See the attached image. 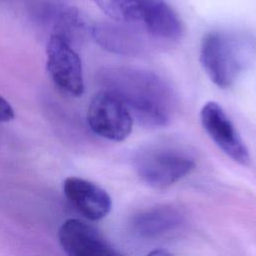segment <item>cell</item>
Returning a JSON list of instances; mask_svg holds the SVG:
<instances>
[{
    "instance_id": "cell-1",
    "label": "cell",
    "mask_w": 256,
    "mask_h": 256,
    "mask_svg": "<svg viewBox=\"0 0 256 256\" xmlns=\"http://www.w3.org/2000/svg\"><path fill=\"white\" fill-rule=\"evenodd\" d=\"M106 89L126 105L134 121L145 128L167 126L176 110L171 87L158 75L138 68L121 67L104 75Z\"/></svg>"
},
{
    "instance_id": "cell-2",
    "label": "cell",
    "mask_w": 256,
    "mask_h": 256,
    "mask_svg": "<svg viewBox=\"0 0 256 256\" xmlns=\"http://www.w3.org/2000/svg\"><path fill=\"white\" fill-rule=\"evenodd\" d=\"M256 59V39L243 32L214 31L202 41L200 62L209 79L219 88L235 84Z\"/></svg>"
},
{
    "instance_id": "cell-3",
    "label": "cell",
    "mask_w": 256,
    "mask_h": 256,
    "mask_svg": "<svg viewBox=\"0 0 256 256\" xmlns=\"http://www.w3.org/2000/svg\"><path fill=\"white\" fill-rule=\"evenodd\" d=\"M105 15L116 22L140 26L151 36L178 40L183 24L165 0H91Z\"/></svg>"
},
{
    "instance_id": "cell-4",
    "label": "cell",
    "mask_w": 256,
    "mask_h": 256,
    "mask_svg": "<svg viewBox=\"0 0 256 256\" xmlns=\"http://www.w3.org/2000/svg\"><path fill=\"white\" fill-rule=\"evenodd\" d=\"M140 179L154 189H165L189 175L196 166L194 157L174 146H155L141 151L135 158Z\"/></svg>"
},
{
    "instance_id": "cell-5",
    "label": "cell",
    "mask_w": 256,
    "mask_h": 256,
    "mask_svg": "<svg viewBox=\"0 0 256 256\" xmlns=\"http://www.w3.org/2000/svg\"><path fill=\"white\" fill-rule=\"evenodd\" d=\"M87 122L98 136L121 142L132 133L134 120L124 102L114 92L105 89L97 93L90 102Z\"/></svg>"
},
{
    "instance_id": "cell-6",
    "label": "cell",
    "mask_w": 256,
    "mask_h": 256,
    "mask_svg": "<svg viewBox=\"0 0 256 256\" xmlns=\"http://www.w3.org/2000/svg\"><path fill=\"white\" fill-rule=\"evenodd\" d=\"M46 53L47 71L54 84L67 95L81 96L84 92L83 68L76 49L52 34Z\"/></svg>"
},
{
    "instance_id": "cell-7",
    "label": "cell",
    "mask_w": 256,
    "mask_h": 256,
    "mask_svg": "<svg viewBox=\"0 0 256 256\" xmlns=\"http://www.w3.org/2000/svg\"><path fill=\"white\" fill-rule=\"evenodd\" d=\"M200 119L210 139L229 158L244 166L250 163V154L245 143L218 103L207 102L201 109Z\"/></svg>"
},
{
    "instance_id": "cell-8",
    "label": "cell",
    "mask_w": 256,
    "mask_h": 256,
    "mask_svg": "<svg viewBox=\"0 0 256 256\" xmlns=\"http://www.w3.org/2000/svg\"><path fill=\"white\" fill-rule=\"evenodd\" d=\"M58 238L67 256H123L98 230L79 219L66 220Z\"/></svg>"
},
{
    "instance_id": "cell-9",
    "label": "cell",
    "mask_w": 256,
    "mask_h": 256,
    "mask_svg": "<svg viewBox=\"0 0 256 256\" xmlns=\"http://www.w3.org/2000/svg\"><path fill=\"white\" fill-rule=\"evenodd\" d=\"M63 192L70 204L88 220H102L111 212L110 195L89 180L68 177L63 183Z\"/></svg>"
},
{
    "instance_id": "cell-10",
    "label": "cell",
    "mask_w": 256,
    "mask_h": 256,
    "mask_svg": "<svg viewBox=\"0 0 256 256\" xmlns=\"http://www.w3.org/2000/svg\"><path fill=\"white\" fill-rule=\"evenodd\" d=\"M185 215L173 205H161L139 212L132 219L133 232L143 239H155L177 230Z\"/></svg>"
},
{
    "instance_id": "cell-11",
    "label": "cell",
    "mask_w": 256,
    "mask_h": 256,
    "mask_svg": "<svg viewBox=\"0 0 256 256\" xmlns=\"http://www.w3.org/2000/svg\"><path fill=\"white\" fill-rule=\"evenodd\" d=\"M93 26L84 15L75 8L64 9L54 22V35L62 38L76 49L89 35L92 36Z\"/></svg>"
},
{
    "instance_id": "cell-12",
    "label": "cell",
    "mask_w": 256,
    "mask_h": 256,
    "mask_svg": "<svg viewBox=\"0 0 256 256\" xmlns=\"http://www.w3.org/2000/svg\"><path fill=\"white\" fill-rule=\"evenodd\" d=\"M15 113L10 103L0 95V123L9 122L14 119Z\"/></svg>"
},
{
    "instance_id": "cell-13",
    "label": "cell",
    "mask_w": 256,
    "mask_h": 256,
    "mask_svg": "<svg viewBox=\"0 0 256 256\" xmlns=\"http://www.w3.org/2000/svg\"><path fill=\"white\" fill-rule=\"evenodd\" d=\"M147 256H171L170 253H168L165 250L162 249H158V250H153L151 251Z\"/></svg>"
}]
</instances>
